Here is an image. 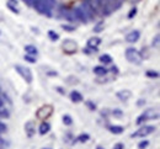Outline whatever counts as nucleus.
Listing matches in <instances>:
<instances>
[{"label": "nucleus", "instance_id": "obj_2", "mask_svg": "<svg viewBox=\"0 0 160 149\" xmlns=\"http://www.w3.org/2000/svg\"><path fill=\"white\" fill-rule=\"evenodd\" d=\"M121 6H122V0H106L103 7L101 9V11H102L101 14L107 16V15L112 14L113 11L118 10Z\"/></svg>", "mask_w": 160, "mask_h": 149}, {"label": "nucleus", "instance_id": "obj_24", "mask_svg": "<svg viewBox=\"0 0 160 149\" xmlns=\"http://www.w3.org/2000/svg\"><path fill=\"white\" fill-rule=\"evenodd\" d=\"M63 123H64L65 126H70V125L73 123L72 116H70V115H64V116H63Z\"/></svg>", "mask_w": 160, "mask_h": 149}, {"label": "nucleus", "instance_id": "obj_18", "mask_svg": "<svg viewBox=\"0 0 160 149\" xmlns=\"http://www.w3.org/2000/svg\"><path fill=\"white\" fill-rule=\"evenodd\" d=\"M94 73L99 77H102V75H106L107 74V69L105 67H101V65H98L94 68Z\"/></svg>", "mask_w": 160, "mask_h": 149}, {"label": "nucleus", "instance_id": "obj_31", "mask_svg": "<svg viewBox=\"0 0 160 149\" xmlns=\"http://www.w3.org/2000/svg\"><path fill=\"white\" fill-rule=\"evenodd\" d=\"M148 146H149V142H148V141H142L139 144H138V148H139V149H145Z\"/></svg>", "mask_w": 160, "mask_h": 149}, {"label": "nucleus", "instance_id": "obj_28", "mask_svg": "<svg viewBox=\"0 0 160 149\" xmlns=\"http://www.w3.org/2000/svg\"><path fill=\"white\" fill-rule=\"evenodd\" d=\"M25 61H27L28 63H32V64H35L36 63V58L33 57V56H30V54H25Z\"/></svg>", "mask_w": 160, "mask_h": 149}, {"label": "nucleus", "instance_id": "obj_39", "mask_svg": "<svg viewBox=\"0 0 160 149\" xmlns=\"http://www.w3.org/2000/svg\"><path fill=\"white\" fill-rule=\"evenodd\" d=\"M96 149H103V148H102L101 146H98V147H96Z\"/></svg>", "mask_w": 160, "mask_h": 149}, {"label": "nucleus", "instance_id": "obj_16", "mask_svg": "<svg viewBox=\"0 0 160 149\" xmlns=\"http://www.w3.org/2000/svg\"><path fill=\"white\" fill-rule=\"evenodd\" d=\"M25 51H26V54H30V56H37V53H38L37 48L35 46H32V44L25 46Z\"/></svg>", "mask_w": 160, "mask_h": 149}, {"label": "nucleus", "instance_id": "obj_4", "mask_svg": "<svg viewBox=\"0 0 160 149\" xmlns=\"http://www.w3.org/2000/svg\"><path fill=\"white\" fill-rule=\"evenodd\" d=\"M124 54H126V58H127V61H128L129 63L140 64L142 63V61H143L142 54L139 53V51H137L136 48H132V47L127 48Z\"/></svg>", "mask_w": 160, "mask_h": 149}, {"label": "nucleus", "instance_id": "obj_33", "mask_svg": "<svg viewBox=\"0 0 160 149\" xmlns=\"http://www.w3.org/2000/svg\"><path fill=\"white\" fill-rule=\"evenodd\" d=\"M86 105L89 106L90 110H92V111H94V110H96V105H95V104H92L91 101H86Z\"/></svg>", "mask_w": 160, "mask_h": 149}, {"label": "nucleus", "instance_id": "obj_25", "mask_svg": "<svg viewBox=\"0 0 160 149\" xmlns=\"http://www.w3.org/2000/svg\"><path fill=\"white\" fill-rule=\"evenodd\" d=\"M77 139H78L79 142H81V143H85V142H88V141L90 139V136H89L88 133H82V134H80Z\"/></svg>", "mask_w": 160, "mask_h": 149}, {"label": "nucleus", "instance_id": "obj_15", "mask_svg": "<svg viewBox=\"0 0 160 149\" xmlns=\"http://www.w3.org/2000/svg\"><path fill=\"white\" fill-rule=\"evenodd\" d=\"M69 96H70V100H72L73 102H81V101L84 100V97H82V95L80 94L79 91H77V90H74V91H72Z\"/></svg>", "mask_w": 160, "mask_h": 149}, {"label": "nucleus", "instance_id": "obj_34", "mask_svg": "<svg viewBox=\"0 0 160 149\" xmlns=\"http://www.w3.org/2000/svg\"><path fill=\"white\" fill-rule=\"evenodd\" d=\"M6 131V126L2 123V122H0V133H2V132H5Z\"/></svg>", "mask_w": 160, "mask_h": 149}, {"label": "nucleus", "instance_id": "obj_9", "mask_svg": "<svg viewBox=\"0 0 160 149\" xmlns=\"http://www.w3.org/2000/svg\"><path fill=\"white\" fill-rule=\"evenodd\" d=\"M60 16H63L65 20H68L69 22H73V21H77L75 19V15H74V11L73 9H67L64 6H60Z\"/></svg>", "mask_w": 160, "mask_h": 149}, {"label": "nucleus", "instance_id": "obj_19", "mask_svg": "<svg viewBox=\"0 0 160 149\" xmlns=\"http://www.w3.org/2000/svg\"><path fill=\"white\" fill-rule=\"evenodd\" d=\"M99 61H100L101 63L111 64V63H112V57H111L110 54H102V56H100V58H99Z\"/></svg>", "mask_w": 160, "mask_h": 149}, {"label": "nucleus", "instance_id": "obj_7", "mask_svg": "<svg viewBox=\"0 0 160 149\" xmlns=\"http://www.w3.org/2000/svg\"><path fill=\"white\" fill-rule=\"evenodd\" d=\"M157 128L154 126H144V127H140L139 129H137L136 132H133L131 134L132 138H143V137H147L149 134H152Z\"/></svg>", "mask_w": 160, "mask_h": 149}, {"label": "nucleus", "instance_id": "obj_41", "mask_svg": "<svg viewBox=\"0 0 160 149\" xmlns=\"http://www.w3.org/2000/svg\"><path fill=\"white\" fill-rule=\"evenodd\" d=\"M122 1H124V0H122Z\"/></svg>", "mask_w": 160, "mask_h": 149}, {"label": "nucleus", "instance_id": "obj_20", "mask_svg": "<svg viewBox=\"0 0 160 149\" xmlns=\"http://www.w3.org/2000/svg\"><path fill=\"white\" fill-rule=\"evenodd\" d=\"M91 2H92V5L95 6L96 10H101V9L103 7L106 0H91Z\"/></svg>", "mask_w": 160, "mask_h": 149}, {"label": "nucleus", "instance_id": "obj_11", "mask_svg": "<svg viewBox=\"0 0 160 149\" xmlns=\"http://www.w3.org/2000/svg\"><path fill=\"white\" fill-rule=\"evenodd\" d=\"M116 96L120 99L121 101H127V100H129L132 97V91L128 90V89H123V90H120L116 94Z\"/></svg>", "mask_w": 160, "mask_h": 149}, {"label": "nucleus", "instance_id": "obj_3", "mask_svg": "<svg viewBox=\"0 0 160 149\" xmlns=\"http://www.w3.org/2000/svg\"><path fill=\"white\" fill-rule=\"evenodd\" d=\"M157 118H159V111H158V108H148V110H145L139 117L137 118V125H142L144 121L157 120Z\"/></svg>", "mask_w": 160, "mask_h": 149}, {"label": "nucleus", "instance_id": "obj_5", "mask_svg": "<svg viewBox=\"0 0 160 149\" xmlns=\"http://www.w3.org/2000/svg\"><path fill=\"white\" fill-rule=\"evenodd\" d=\"M15 70L20 74L21 77H22V79H23L27 84H31V83H32L33 75H32V72H31L30 68H26V67H23V65H21V64H16V65H15Z\"/></svg>", "mask_w": 160, "mask_h": 149}, {"label": "nucleus", "instance_id": "obj_37", "mask_svg": "<svg viewBox=\"0 0 160 149\" xmlns=\"http://www.w3.org/2000/svg\"><path fill=\"white\" fill-rule=\"evenodd\" d=\"M111 70H112V73H116V74L118 73V68H117V67H112V69H111Z\"/></svg>", "mask_w": 160, "mask_h": 149}, {"label": "nucleus", "instance_id": "obj_36", "mask_svg": "<svg viewBox=\"0 0 160 149\" xmlns=\"http://www.w3.org/2000/svg\"><path fill=\"white\" fill-rule=\"evenodd\" d=\"M159 35H157V36H155V40H154V41H153V46H158V44H159Z\"/></svg>", "mask_w": 160, "mask_h": 149}, {"label": "nucleus", "instance_id": "obj_6", "mask_svg": "<svg viewBox=\"0 0 160 149\" xmlns=\"http://www.w3.org/2000/svg\"><path fill=\"white\" fill-rule=\"evenodd\" d=\"M52 113H53V106H52V105H43V106L40 107V108L37 110L36 117H37L38 120L44 121V120L49 118V117L52 116Z\"/></svg>", "mask_w": 160, "mask_h": 149}, {"label": "nucleus", "instance_id": "obj_12", "mask_svg": "<svg viewBox=\"0 0 160 149\" xmlns=\"http://www.w3.org/2000/svg\"><path fill=\"white\" fill-rule=\"evenodd\" d=\"M25 132H26V134H27V137H33V134H35V132H36V127H35V122L33 121H28V122H26V125H25Z\"/></svg>", "mask_w": 160, "mask_h": 149}, {"label": "nucleus", "instance_id": "obj_32", "mask_svg": "<svg viewBox=\"0 0 160 149\" xmlns=\"http://www.w3.org/2000/svg\"><path fill=\"white\" fill-rule=\"evenodd\" d=\"M112 115L116 116V117H121V116L123 115V112H122V110H120V108H115V110L112 111Z\"/></svg>", "mask_w": 160, "mask_h": 149}, {"label": "nucleus", "instance_id": "obj_8", "mask_svg": "<svg viewBox=\"0 0 160 149\" xmlns=\"http://www.w3.org/2000/svg\"><path fill=\"white\" fill-rule=\"evenodd\" d=\"M62 47H63L64 52L72 54V53L77 52V49H78V43L75 42V41H73V40H64Z\"/></svg>", "mask_w": 160, "mask_h": 149}, {"label": "nucleus", "instance_id": "obj_29", "mask_svg": "<svg viewBox=\"0 0 160 149\" xmlns=\"http://www.w3.org/2000/svg\"><path fill=\"white\" fill-rule=\"evenodd\" d=\"M62 28L63 30H65V31H68V32H73V31H75V27L74 26H70V25H62Z\"/></svg>", "mask_w": 160, "mask_h": 149}, {"label": "nucleus", "instance_id": "obj_40", "mask_svg": "<svg viewBox=\"0 0 160 149\" xmlns=\"http://www.w3.org/2000/svg\"><path fill=\"white\" fill-rule=\"evenodd\" d=\"M43 149H48V148H43Z\"/></svg>", "mask_w": 160, "mask_h": 149}, {"label": "nucleus", "instance_id": "obj_21", "mask_svg": "<svg viewBox=\"0 0 160 149\" xmlns=\"http://www.w3.org/2000/svg\"><path fill=\"white\" fill-rule=\"evenodd\" d=\"M108 129H110V132H111V133H115V134H121V133L123 132V129H124V128L122 127V126H110V127H108Z\"/></svg>", "mask_w": 160, "mask_h": 149}, {"label": "nucleus", "instance_id": "obj_22", "mask_svg": "<svg viewBox=\"0 0 160 149\" xmlns=\"http://www.w3.org/2000/svg\"><path fill=\"white\" fill-rule=\"evenodd\" d=\"M48 37L51 38V41H58L59 40V35L57 32H54L53 30H49L48 31Z\"/></svg>", "mask_w": 160, "mask_h": 149}, {"label": "nucleus", "instance_id": "obj_35", "mask_svg": "<svg viewBox=\"0 0 160 149\" xmlns=\"http://www.w3.org/2000/svg\"><path fill=\"white\" fill-rule=\"evenodd\" d=\"M113 149H124V146L122 143H117V144H115Z\"/></svg>", "mask_w": 160, "mask_h": 149}, {"label": "nucleus", "instance_id": "obj_30", "mask_svg": "<svg viewBox=\"0 0 160 149\" xmlns=\"http://www.w3.org/2000/svg\"><path fill=\"white\" fill-rule=\"evenodd\" d=\"M137 7H132L131 9V11H129V14H128V19H133L136 15H137Z\"/></svg>", "mask_w": 160, "mask_h": 149}, {"label": "nucleus", "instance_id": "obj_23", "mask_svg": "<svg viewBox=\"0 0 160 149\" xmlns=\"http://www.w3.org/2000/svg\"><path fill=\"white\" fill-rule=\"evenodd\" d=\"M103 28H105V22L103 21H99L96 25H95V27H94V32H101V31H103Z\"/></svg>", "mask_w": 160, "mask_h": 149}, {"label": "nucleus", "instance_id": "obj_10", "mask_svg": "<svg viewBox=\"0 0 160 149\" xmlns=\"http://www.w3.org/2000/svg\"><path fill=\"white\" fill-rule=\"evenodd\" d=\"M73 11H74V15H75V19H77V21H80V22H82V23H85V22H89L88 17H86V15H85V14H84V11L80 9V6H77V7H74V9H73Z\"/></svg>", "mask_w": 160, "mask_h": 149}, {"label": "nucleus", "instance_id": "obj_17", "mask_svg": "<svg viewBox=\"0 0 160 149\" xmlns=\"http://www.w3.org/2000/svg\"><path fill=\"white\" fill-rule=\"evenodd\" d=\"M40 134H46V133H48L49 132V129H51V125L48 123V122H46V121H43L42 123H41V126H40Z\"/></svg>", "mask_w": 160, "mask_h": 149}, {"label": "nucleus", "instance_id": "obj_1", "mask_svg": "<svg viewBox=\"0 0 160 149\" xmlns=\"http://www.w3.org/2000/svg\"><path fill=\"white\" fill-rule=\"evenodd\" d=\"M79 6H80V9L84 11V14L86 15V17H88L89 21L95 19V16H96V11H98V10H96L95 6L92 5L91 0H82Z\"/></svg>", "mask_w": 160, "mask_h": 149}, {"label": "nucleus", "instance_id": "obj_26", "mask_svg": "<svg viewBox=\"0 0 160 149\" xmlns=\"http://www.w3.org/2000/svg\"><path fill=\"white\" fill-rule=\"evenodd\" d=\"M147 77H149V78H158L159 77V73L158 72H155V70H147Z\"/></svg>", "mask_w": 160, "mask_h": 149}, {"label": "nucleus", "instance_id": "obj_27", "mask_svg": "<svg viewBox=\"0 0 160 149\" xmlns=\"http://www.w3.org/2000/svg\"><path fill=\"white\" fill-rule=\"evenodd\" d=\"M6 5H8V7H9V9H10V10L12 11V12H15V14H19V12H20V10H19V7H18L16 5L14 6V5L11 4V2H8Z\"/></svg>", "mask_w": 160, "mask_h": 149}, {"label": "nucleus", "instance_id": "obj_38", "mask_svg": "<svg viewBox=\"0 0 160 149\" xmlns=\"http://www.w3.org/2000/svg\"><path fill=\"white\" fill-rule=\"evenodd\" d=\"M4 144H5V141H4V139L0 137V146H4Z\"/></svg>", "mask_w": 160, "mask_h": 149}, {"label": "nucleus", "instance_id": "obj_14", "mask_svg": "<svg viewBox=\"0 0 160 149\" xmlns=\"http://www.w3.org/2000/svg\"><path fill=\"white\" fill-rule=\"evenodd\" d=\"M100 43H101V38H99V37H91L88 41V47L91 48V49H94L95 52H98V47L100 46Z\"/></svg>", "mask_w": 160, "mask_h": 149}, {"label": "nucleus", "instance_id": "obj_13", "mask_svg": "<svg viewBox=\"0 0 160 149\" xmlns=\"http://www.w3.org/2000/svg\"><path fill=\"white\" fill-rule=\"evenodd\" d=\"M139 37H140V32L138 30H134V31H132V32H129V33L127 35L126 41L129 43H134L139 40Z\"/></svg>", "mask_w": 160, "mask_h": 149}]
</instances>
